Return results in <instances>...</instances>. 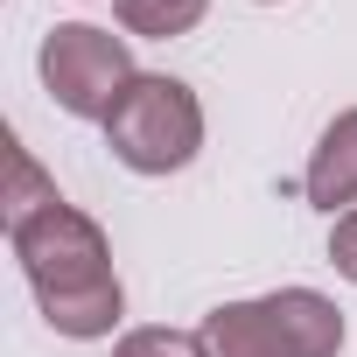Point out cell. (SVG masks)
Segmentation results:
<instances>
[{"label": "cell", "instance_id": "6da1fadb", "mask_svg": "<svg viewBox=\"0 0 357 357\" xmlns=\"http://www.w3.org/2000/svg\"><path fill=\"white\" fill-rule=\"evenodd\" d=\"M15 238V259L43 301V322L70 343H91V336H112L126 294H119V273H112V245L105 231L77 211V204H50L43 218H29Z\"/></svg>", "mask_w": 357, "mask_h": 357}, {"label": "cell", "instance_id": "7a4b0ae2", "mask_svg": "<svg viewBox=\"0 0 357 357\" xmlns=\"http://www.w3.org/2000/svg\"><path fill=\"white\" fill-rule=\"evenodd\" d=\"M204 357H336L343 308L315 287H273L204 315Z\"/></svg>", "mask_w": 357, "mask_h": 357}, {"label": "cell", "instance_id": "ba28073f", "mask_svg": "<svg viewBox=\"0 0 357 357\" xmlns=\"http://www.w3.org/2000/svg\"><path fill=\"white\" fill-rule=\"evenodd\" d=\"M112 357H204V336H183V329H126L112 343Z\"/></svg>", "mask_w": 357, "mask_h": 357}, {"label": "cell", "instance_id": "277c9868", "mask_svg": "<svg viewBox=\"0 0 357 357\" xmlns=\"http://www.w3.org/2000/svg\"><path fill=\"white\" fill-rule=\"evenodd\" d=\"M133 50L112 36V29H91V22H63L50 29L43 43V84L50 98L70 112V119H112V105L126 98L133 84Z\"/></svg>", "mask_w": 357, "mask_h": 357}, {"label": "cell", "instance_id": "3957f363", "mask_svg": "<svg viewBox=\"0 0 357 357\" xmlns=\"http://www.w3.org/2000/svg\"><path fill=\"white\" fill-rule=\"evenodd\" d=\"M105 147L133 175H175V168H190L197 147H204V105H197V91L183 77L140 70L126 84V98L112 105V119H105Z\"/></svg>", "mask_w": 357, "mask_h": 357}, {"label": "cell", "instance_id": "8992f818", "mask_svg": "<svg viewBox=\"0 0 357 357\" xmlns=\"http://www.w3.org/2000/svg\"><path fill=\"white\" fill-rule=\"evenodd\" d=\"M0 204H8V231H22L29 218H43L50 204H56V183L36 168V154L8 133V190H0Z\"/></svg>", "mask_w": 357, "mask_h": 357}, {"label": "cell", "instance_id": "9c48e42d", "mask_svg": "<svg viewBox=\"0 0 357 357\" xmlns=\"http://www.w3.org/2000/svg\"><path fill=\"white\" fill-rule=\"evenodd\" d=\"M329 266H336L343 280H357V211L336 218V231H329Z\"/></svg>", "mask_w": 357, "mask_h": 357}, {"label": "cell", "instance_id": "52a82bcc", "mask_svg": "<svg viewBox=\"0 0 357 357\" xmlns=\"http://www.w3.org/2000/svg\"><path fill=\"white\" fill-rule=\"evenodd\" d=\"M112 8H119V22H126L133 36L168 43V36H190V29L204 22V8H211V0H112Z\"/></svg>", "mask_w": 357, "mask_h": 357}, {"label": "cell", "instance_id": "5b68a950", "mask_svg": "<svg viewBox=\"0 0 357 357\" xmlns=\"http://www.w3.org/2000/svg\"><path fill=\"white\" fill-rule=\"evenodd\" d=\"M308 204L315 211H336V204H357V105L336 112L308 154Z\"/></svg>", "mask_w": 357, "mask_h": 357}]
</instances>
